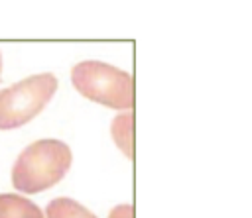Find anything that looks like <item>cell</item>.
<instances>
[{
  "mask_svg": "<svg viewBox=\"0 0 252 218\" xmlns=\"http://www.w3.org/2000/svg\"><path fill=\"white\" fill-rule=\"evenodd\" d=\"M71 149L61 139H37L30 143L12 167L16 191L35 194L57 185L71 167Z\"/></svg>",
  "mask_w": 252,
  "mask_h": 218,
  "instance_id": "obj_1",
  "label": "cell"
},
{
  "mask_svg": "<svg viewBox=\"0 0 252 218\" xmlns=\"http://www.w3.org/2000/svg\"><path fill=\"white\" fill-rule=\"evenodd\" d=\"M73 86L89 100L108 108L126 110L134 106V81L126 71L100 61H81L71 71Z\"/></svg>",
  "mask_w": 252,
  "mask_h": 218,
  "instance_id": "obj_2",
  "label": "cell"
},
{
  "mask_svg": "<svg viewBox=\"0 0 252 218\" xmlns=\"http://www.w3.org/2000/svg\"><path fill=\"white\" fill-rule=\"evenodd\" d=\"M45 214H47V218H96L83 204H79L73 198H65V196L53 198L47 204Z\"/></svg>",
  "mask_w": 252,
  "mask_h": 218,
  "instance_id": "obj_6",
  "label": "cell"
},
{
  "mask_svg": "<svg viewBox=\"0 0 252 218\" xmlns=\"http://www.w3.org/2000/svg\"><path fill=\"white\" fill-rule=\"evenodd\" d=\"M57 90L51 73L28 77L0 90V130H14L35 118Z\"/></svg>",
  "mask_w": 252,
  "mask_h": 218,
  "instance_id": "obj_3",
  "label": "cell"
},
{
  "mask_svg": "<svg viewBox=\"0 0 252 218\" xmlns=\"http://www.w3.org/2000/svg\"><path fill=\"white\" fill-rule=\"evenodd\" d=\"M0 71H2V55H0Z\"/></svg>",
  "mask_w": 252,
  "mask_h": 218,
  "instance_id": "obj_8",
  "label": "cell"
},
{
  "mask_svg": "<svg viewBox=\"0 0 252 218\" xmlns=\"http://www.w3.org/2000/svg\"><path fill=\"white\" fill-rule=\"evenodd\" d=\"M108 218H134V206L132 204H118L108 212Z\"/></svg>",
  "mask_w": 252,
  "mask_h": 218,
  "instance_id": "obj_7",
  "label": "cell"
},
{
  "mask_svg": "<svg viewBox=\"0 0 252 218\" xmlns=\"http://www.w3.org/2000/svg\"><path fill=\"white\" fill-rule=\"evenodd\" d=\"M0 218H45L37 204L32 200L4 192L0 194Z\"/></svg>",
  "mask_w": 252,
  "mask_h": 218,
  "instance_id": "obj_4",
  "label": "cell"
},
{
  "mask_svg": "<svg viewBox=\"0 0 252 218\" xmlns=\"http://www.w3.org/2000/svg\"><path fill=\"white\" fill-rule=\"evenodd\" d=\"M110 134L116 141V145L120 147V151L132 159L134 157V114L128 110V112H122L118 114L112 124H110Z\"/></svg>",
  "mask_w": 252,
  "mask_h": 218,
  "instance_id": "obj_5",
  "label": "cell"
}]
</instances>
